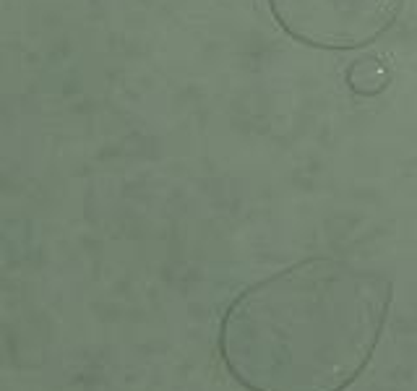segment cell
Masks as SVG:
<instances>
[{
  "instance_id": "cell-3",
  "label": "cell",
  "mask_w": 417,
  "mask_h": 391,
  "mask_svg": "<svg viewBox=\"0 0 417 391\" xmlns=\"http://www.w3.org/2000/svg\"><path fill=\"white\" fill-rule=\"evenodd\" d=\"M347 83L352 92L365 97L378 94L381 89H386L389 83V68L383 66L378 58H363L358 63H352V68L347 71Z\"/></svg>"
},
{
  "instance_id": "cell-2",
  "label": "cell",
  "mask_w": 417,
  "mask_h": 391,
  "mask_svg": "<svg viewBox=\"0 0 417 391\" xmlns=\"http://www.w3.org/2000/svg\"><path fill=\"white\" fill-rule=\"evenodd\" d=\"M402 0H272L292 37L316 48H360L389 29Z\"/></svg>"
},
{
  "instance_id": "cell-1",
  "label": "cell",
  "mask_w": 417,
  "mask_h": 391,
  "mask_svg": "<svg viewBox=\"0 0 417 391\" xmlns=\"http://www.w3.org/2000/svg\"><path fill=\"white\" fill-rule=\"evenodd\" d=\"M386 285L336 261H310L253 287L225 321V357L253 391H336L381 332Z\"/></svg>"
}]
</instances>
